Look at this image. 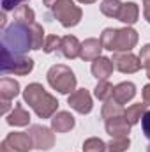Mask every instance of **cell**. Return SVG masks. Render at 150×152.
Here are the masks:
<instances>
[{"mask_svg":"<svg viewBox=\"0 0 150 152\" xmlns=\"http://www.w3.org/2000/svg\"><path fill=\"white\" fill-rule=\"evenodd\" d=\"M122 2L120 0H103L101 4V12L108 18H117L120 16V11H122Z\"/></svg>","mask_w":150,"mask_h":152,"instance_id":"23","label":"cell"},{"mask_svg":"<svg viewBox=\"0 0 150 152\" xmlns=\"http://www.w3.org/2000/svg\"><path fill=\"white\" fill-rule=\"evenodd\" d=\"M30 122V113L21 106V104H16L12 108L11 115L7 117V124L9 126H16V127H23V126H28Z\"/></svg>","mask_w":150,"mask_h":152,"instance_id":"17","label":"cell"},{"mask_svg":"<svg viewBox=\"0 0 150 152\" xmlns=\"http://www.w3.org/2000/svg\"><path fill=\"white\" fill-rule=\"evenodd\" d=\"M147 152H150V145H149V147H147Z\"/></svg>","mask_w":150,"mask_h":152,"instance_id":"36","label":"cell"},{"mask_svg":"<svg viewBox=\"0 0 150 152\" xmlns=\"http://www.w3.org/2000/svg\"><path fill=\"white\" fill-rule=\"evenodd\" d=\"M12 20H14V23L32 25V23H36V21H34V20H36V14H34V11H32L28 5H20L18 9L12 11Z\"/></svg>","mask_w":150,"mask_h":152,"instance_id":"20","label":"cell"},{"mask_svg":"<svg viewBox=\"0 0 150 152\" xmlns=\"http://www.w3.org/2000/svg\"><path fill=\"white\" fill-rule=\"evenodd\" d=\"M44 5L48 7L50 14L57 18L66 28L78 25L83 14L81 9L73 4V0H44Z\"/></svg>","mask_w":150,"mask_h":152,"instance_id":"4","label":"cell"},{"mask_svg":"<svg viewBox=\"0 0 150 152\" xmlns=\"http://www.w3.org/2000/svg\"><path fill=\"white\" fill-rule=\"evenodd\" d=\"M32 138V143H34V149H39V151H50L55 143V134L44 127V126H39V124H34L30 126V129L27 131Z\"/></svg>","mask_w":150,"mask_h":152,"instance_id":"9","label":"cell"},{"mask_svg":"<svg viewBox=\"0 0 150 152\" xmlns=\"http://www.w3.org/2000/svg\"><path fill=\"white\" fill-rule=\"evenodd\" d=\"M20 92V83L12 78H2L0 80V97L2 101H11Z\"/></svg>","mask_w":150,"mask_h":152,"instance_id":"18","label":"cell"},{"mask_svg":"<svg viewBox=\"0 0 150 152\" xmlns=\"http://www.w3.org/2000/svg\"><path fill=\"white\" fill-rule=\"evenodd\" d=\"M46 76H48L50 85H51L55 90H58L60 94H73V92H74L76 76L67 66L57 64V66H53V67L48 71Z\"/></svg>","mask_w":150,"mask_h":152,"instance_id":"5","label":"cell"},{"mask_svg":"<svg viewBox=\"0 0 150 152\" xmlns=\"http://www.w3.org/2000/svg\"><path fill=\"white\" fill-rule=\"evenodd\" d=\"M67 104L78 112V113H90L92 112V97L88 94V90L85 88H79V90H74L69 97H67Z\"/></svg>","mask_w":150,"mask_h":152,"instance_id":"10","label":"cell"},{"mask_svg":"<svg viewBox=\"0 0 150 152\" xmlns=\"http://www.w3.org/2000/svg\"><path fill=\"white\" fill-rule=\"evenodd\" d=\"M147 76H149V78H150V69H147Z\"/></svg>","mask_w":150,"mask_h":152,"instance_id":"35","label":"cell"},{"mask_svg":"<svg viewBox=\"0 0 150 152\" xmlns=\"http://www.w3.org/2000/svg\"><path fill=\"white\" fill-rule=\"evenodd\" d=\"M136 96V87L131 81H122L113 88V99L118 104H125L127 101H131Z\"/></svg>","mask_w":150,"mask_h":152,"instance_id":"12","label":"cell"},{"mask_svg":"<svg viewBox=\"0 0 150 152\" xmlns=\"http://www.w3.org/2000/svg\"><path fill=\"white\" fill-rule=\"evenodd\" d=\"M2 48L12 51L16 55H23L28 50H32V32H30V25L12 23L11 27L4 28V34H2Z\"/></svg>","mask_w":150,"mask_h":152,"instance_id":"2","label":"cell"},{"mask_svg":"<svg viewBox=\"0 0 150 152\" xmlns=\"http://www.w3.org/2000/svg\"><path fill=\"white\" fill-rule=\"evenodd\" d=\"M101 39H87L85 42H81V51H79V58L83 60H95L101 57Z\"/></svg>","mask_w":150,"mask_h":152,"instance_id":"13","label":"cell"},{"mask_svg":"<svg viewBox=\"0 0 150 152\" xmlns=\"http://www.w3.org/2000/svg\"><path fill=\"white\" fill-rule=\"evenodd\" d=\"M140 62H141V67H147L150 69V44H145L141 48V53H140Z\"/></svg>","mask_w":150,"mask_h":152,"instance_id":"29","label":"cell"},{"mask_svg":"<svg viewBox=\"0 0 150 152\" xmlns=\"http://www.w3.org/2000/svg\"><path fill=\"white\" fill-rule=\"evenodd\" d=\"M79 51H81V42L74 36L62 37L60 48H58V53L62 57H66V58H76V57H79Z\"/></svg>","mask_w":150,"mask_h":152,"instance_id":"14","label":"cell"},{"mask_svg":"<svg viewBox=\"0 0 150 152\" xmlns=\"http://www.w3.org/2000/svg\"><path fill=\"white\" fill-rule=\"evenodd\" d=\"M51 127L57 133H67L74 127V117L69 112H58L51 118Z\"/></svg>","mask_w":150,"mask_h":152,"instance_id":"15","label":"cell"},{"mask_svg":"<svg viewBox=\"0 0 150 152\" xmlns=\"http://www.w3.org/2000/svg\"><path fill=\"white\" fill-rule=\"evenodd\" d=\"M129 131H131V124L127 122L125 115L106 120V133L111 138H125L129 134Z\"/></svg>","mask_w":150,"mask_h":152,"instance_id":"11","label":"cell"},{"mask_svg":"<svg viewBox=\"0 0 150 152\" xmlns=\"http://www.w3.org/2000/svg\"><path fill=\"white\" fill-rule=\"evenodd\" d=\"M78 2H81V4H94L95 0H78Z\"/></svg>","mask_w":150,"mask_h":152,"instance_id":"34","label":"cell"},{"mask_svg":"<svg viewBox=\"0 0 150 152\" xmlns=\"http://www.w3.org/2000/svg\"><path fill=\"white\" fill-rule=\"evenodd\" d=\"M30 32H32V50H41L44 46V30L39 23L30 25Z\"/></svg>","mask_w":150,"mask_h":152,"instance_id":"25","label":"cell"},{"mask_svg":"<svg viewBox=\"0 0 150 152\" xmlns=\"http://www.w3.org/2000/svg\"><path fill=\"white\" fill-rule=\"evenodd\" d=\"M141 129H143V134L150 140V110L145 112L143 118H141Z\"/></svg>","mask_w":150,"mask_h":152,"instance_id":"31","label":"cell"},{"mask_svg":"<svg viewBox=\"0 0 150 152\" xmlns=\"http://www.w3.org/2000/svg\"><path fill=\"white\" fill-rule=\"evenodd\" d=\"M124 113H125V110L122 108V104H118V103L111 97V99L104 101V106H103L101 117H103V118H104V122H106V120L115 118V117H122Z\"/></svg>","mask_w":150,"mask_h":152,"instance_id":"21","label":"cell"},{"mask_svg":"<svg viewBox=\"0 0 150 152\" xmlns=\"http://www.w3.org/2000/svg\"><path fill=\"white\" fill-rule=\"evenodd\" d=\"M113 88L115 87H113L108 80H99V83H97V87L94 90V96L97 99H101V101H108V99L113 97Z\"/></svg>","mask_w":150,"mask_h":152,"instance_id":"24","label":"cell"},{"mask_svg":"<svg viewBox=\"0 0 150 152\" xmlns=\"http://www.w3.org/2000/svg\"><path fill=\"white\" fill-rule=\"evenodd\" d=\"M34 69V60L2 48V75L25 76Z\"/></svg>","mask_w":150,"mask_h":152,"instance_id":"6","label":"cell"},{"mask_svg":"<svg viewBox=\"0 0 150 152\" xmlns=\"http://www.w3.org/2000/svg\"><path fill=\"white\" fill-rule=\"evenodd\" d=\"M147 112V104L145 103H136V104H133V106H129L127 110H125V118H127V122L131 124V126H134V124H138L141 118H143V115Z\"/></svg>","mask_w":150,"mask_h":152,"instance_id":"22","label":"cell"},{"mask_svg":"<svg viewBox=\"0 0 150 152\" xmlns=\"http://www.w3.org/2000/svg\"><path fill=\"white\" fill-rule=\"evenodd\" d=\"M108 145L101 138H88L83 142V152H104Z\"/></svg>","mask_w":150,"mask_h":152,"instance_id":"26","label":"cell"},{"mask_svg":"<svg viewBox=\"0 0 150 152\" xmlns=\"http://www.w3.org/2000/svg\"><path fill=\"white\" fill-rule=\"evenodd\" d=\"M138 16H140V7L134 4V2H127L122 5V11H120V16L118 20L125 25H133L138 21Z\"/></svg>","mask_w":150,"mask_h":152,"instance_id":"19","label":"cell"},{"mask_svg":"<svg viewBox=\"0 0 150 152\" xmlns=\"http://www.w3.org/2000/svg\"><path fill=\"white\" fill-rule=\"evenodd\" d=\"M143 103L145 104H150V83L143 87Z\"/></svg>","mask_w":150,"mask_h":152,"instance_id":"32","label":"cell"},{"mask_svg":"<svg viewBox=\"0 0 150 152\" xmlns=\"http://www.w3.org/2000/svg\"><path fill=\"white\" fill-rule=\"evenodd\" d=\"M143 16H145V20L150 23V2H145V7H143Z\"/></svg>","mask_w":150,"mask_h":152,"instance_id":"33","label":"cell"},{"mask_svg":"<svg viewBox=\"0 0 150 152\" xmlns=\"http://www.w3.org/2000/svg\"><path fill=\"white\" fill-rule=\"evenodd\" d=\"M129 145H131V142H129L127 136L125 138H113L111 142L108 143V151L110 152H124L129 149Z\"/></svg>","mask_w":150,"mask_h":152,"instance_id":"27","label":"cell"},{"mask_svg":"<svg viewBox=\"0 0 150 152\" xmlns=\"http://www.w3.org/2000/svg\"><path fill=\"white\" fill-rule=\"evenodd\" d=\"M113 66L117 71L120 73H136L141 69V62H140V57L133 55L131 51H115L111 58Z\"/></svg>","mask_w":150,"mask_h":152,"instance_id":"8","label":"cell"},{"mask_svg":"<svg viewBox=\"0 0 150 152\" xmlns=\"http://www.w3.org/2000/svg\"><path fill=\"white\" fill-rule=\"evenodd\" d=\"M34 147L28 133H9L2 142L0 152H28Z\"/></svg>","mask_w":150,"mask_h":152,"instance_id":"7","label":"cell"},{"mask_svg":"<svg viewBox=\"0 0 150 152\" xmlns=\"http://www.w3.org/2000/svg\"><path fill=\"white\" fill-rule=\"evenodd\" d=\"M23 97L41 118H50L58 108V101L51 94H48L41 83L27 85V88L23 90Z\"/></svg>","mask_w":150,"mask_h":152,"instance_id":"1","label":"cell"},{"mask_svg":"<svg viewBox=\"0 0 150 152\" xmlns=\"http://www.w3.org/2000/svg\"><path fill=\"white\" fill-rule=\"evenodd\" d=\"M23 2H25V0H2V9H4V12L14 11V9H18L20 5H23Z\"/></svg>","mask_w":150,"mask_h":152,"instance_id":"30","label":"cell"},{"mask_svg":"<svg viewBox=\"0 0 150 152\" xmlns=\"http://www.w3.org/2000/svg\"><path fill=\"white\" fill-rule=\"evenodd\" d=\"M113 69H115L113 62L106 57H99V58H95L92 62V75L97 80H106L113 73Z\"/></svg>","mask_w":150,"mask_h":152,"instance_id":"16","label":"cell"},{"mask_svg":"<svg viewBox=\"0 0 150 152\" xmlns=\"http://www.w3.org/2000/svg\"><path fill=\"white\" fill-rule=\"evenodd\" d=\"M143 2H150V0H143Z\"/></svg>","mask_w":150,"mask_h":152,"instance_id":"37","label":"cell"},{"mask_svg":"<svg viewBox=\"0 0 150 152\" xmlns=\"http://www.w3.org/2000/svg\"><path fill=\"white\" fill-rule=\"evenodd\" d=\"M138 42V32L131 27L125 28H104L101 44L110 51H131Z\"/></svg>","mask_w":150,"mask_h":152,"instance_id":"3","label":"cell"},{"mask_svg":"<svg viewBox=\"0 0 150 152\" xmlns=\"http://www.w3.org/2000/svg\"><path fill=\"white\" fill-rule=\"evenodd\" d=\"M60 42H62V37H58V36H48V37H46V41H44V46H42V50H44L46 53L58 51V48H60Z\"/></svg>","mask_w":150,"mask_h":152,"instance_id":"28","label":"cell"}]
</instances>
